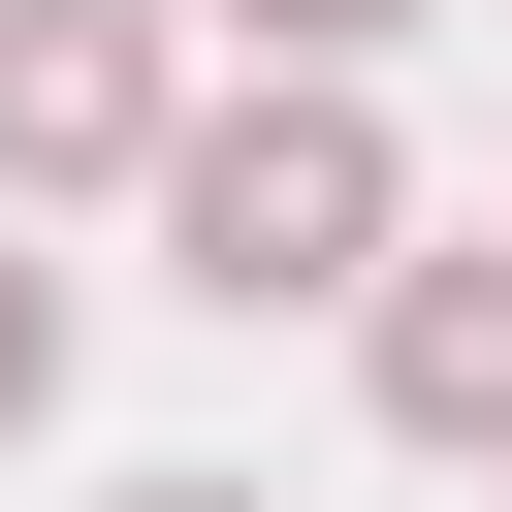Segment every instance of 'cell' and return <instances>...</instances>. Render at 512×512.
<instances>
[{"mask_svg": "<svg viewBox=\"0 0 512 512\" xmlns=\"http://www.w3.org/2000/svg\"><path fill=\"white\" fill-rule=\"evenodd\" d=\"M384 256H416V160H384L352 64H256V96L160 128V288H192V320H352Z\"/></svg>", "mask_w": 512, "mask_h": 512, "instance_id": "cell-1", "label": "cell"}, {"mask_svg": "<svg viewBox=\"0 0 512 512\" xmlns=\"http://www.w3.org/2000/svg\"><path fill=\"white\" fill-rule=\"evenodd\" d=\"M160 128H192V32L160 0H0V224L32 192H160Z\"/></svg>", "mask_w": 512, "mask_h": 512, "instance_id": "cell-2", "label": "cell"}, {"mask_svg": "<svg viewBox=\"0 0 512 512\" xmlns=\"http://www.w3.org/2000/svg\"><path fill=\"white\" fill-rule=\"evenodd\" d=\"M352 384H384V448L512 480V224H480V256H384V288H352Z\"/></svg>", "mask_w": 512, "mask_h": 512, "instance_id": "cell-3", "label": "cell"}, {"mask_svg": "<svg viewBox=\"0 0 512 512\" xmlns=\"http://www.w3.org/2000/svg\"><path fill=\"white\" fill-rule=\"evenodd\" d=\"M32 416H64V256L0 224V448H32Z\"/></svg>", "mask_w": 512, "mask_h": 512, "instance_id": "cell-4", "label": "cell"}, {"mask_svg": "<svg viewBox=\"0 0 512 512\" xmlns=\"http://www.w3.org/2000/svg\"><path fill=\"white\" fill-rule=\"evenodd\" d=\"M224 32H256V64H384L416 0H224Z\"/></svg>", "mask_w": 512, "mask_h": 512, "instance_id": "cell-5", "label": "cell"}, {"mask_svg": "<svg viewBox=\"0 0 512 512\" xmlns=\"http://www.w3.org/2000/svg\"><path fill=\"white\" fill-rule=\"evenodd\" d=\"M96 512H256V480H96Z\"/></svg>", "mask_w": 512, "mask_h": 512, "instance_id": "cell-6", "label": "cell"}]
</instances>
